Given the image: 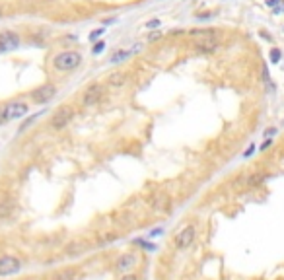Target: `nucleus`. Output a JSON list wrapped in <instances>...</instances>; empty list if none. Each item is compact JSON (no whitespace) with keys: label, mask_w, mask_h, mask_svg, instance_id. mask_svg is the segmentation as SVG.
<instances>
[{"label":"nucleus","mask_w":284,"mask_h":280,"mask_svg":"<svg viewBox=\"0 0 284 280\" xmlns=\"http://www.w3.org/2000/svg\"><path fill=\"white\" fill-rule=\"evenodd\" d=\"M80 63H82V55L76 51L59 53V55L53 59V66H55L59 72H70V70L78 68Z\"/></svg>","instance_id":"1"},{"label":"nucleus","mask_w":284,"mask_h":280,"mask_svg":"<svg viewBox=\"0 0 284 280\" xmlns=\"http://www.w3.org/2000/svg\"><path fill=\"white\" fill-rule=\"evenodd\" d=\"M72 117H74V111H72V107H68V105H62L61 109H57L55 115L51 117V128H55V130H61L64 128L70 121H72Z\"/></svg>","instance_id":"2"},{"label":"nucleus","mask_w":284,"mask_h":280,"mask_svg":"<svg viewBox=\"0 0 284 280\" xmlns=\"http://www.w3.org/2000/svg\"><path fill=\"white\" fill-rule=\"evenodd\" d=\"M195 236H197V229H195V226H185L183 229H179V234L175 236L173 243H175V247H177V249H187V247H191V245H193V242H195Z\"/></svg>","instance_id":"3"},{"label":"nucleus","mask_w":284,"mask_h":280,"mask_svg":"<svg viewBox=\"0 0 284 280\" xmlns=\"http://www.w3.org/2000/svg\"><path fill=\"white\" fill-rule=\"evenodd\" d=\"M55 96H57V88L53 84H45V86H39L37 89L31 91V102L43 105V103H49Z\"/></svg>","instance_id":"4"},{"label":"nucleus","mask_w":284,"mask_h":280,"mask_svg":"<svg viewBox=\"0 0 284 280\" xmlns=\"http://www.w3.org/2000/svg\"><path fill=\"white\" fill-rule=\"evenodd\" d=\"M22 268L20 259H16L12 255H4L0 257V276H12Z\"/></svg>","instance_id":"5"},{"label":"nucleus","mask_w":284,"mask_h":280,"mask_svg":"<svg viewBox=\"0 0 284 280\" xmlns=\"http://www.w3.org/2000/svg\"><path fill=\"white\" fill-rule=\"evenodd\" d=\"M4 111H6V121H16V119L24 117V115L29 111V107H27V103H24V102H14V103H8V105L4 107Z\"/></svg>","instance_id":"6"},{"label":"nucleus","mask_w":284,"mask_h":280,"mask_svg":"<svg viewBox=\"0 0 284 280\" xmlns=\"http://www.w3.org/2000/svg\"><path fill=\"white\" fill-rule=\"evenodd\" d=\"M101 96H103V88H101L99 84H92V86L84 91L82 103H84L86 107H90V105H96V103L101 100Z\"/></svg>","instance_id":"7"},{"label":"nucleus","mask_w":284,"mask_h":280,"mask_svg":"<svg viewBox=\"0 0 284 280\" xmlns=\"http://www.w3.org/2000/svg\"><path fill=\"white\" fill-rule=\"evenodd\" d=\"M20 45V37L14 31H2L0 33V51H10Z\"/></svg>","instance_id":"8"},{"label":"nucleus","mask_w":284,"mask_h":280,"mask_svg":"<svg viewBox=\"0 0 284 280\" xmlns=\"http://www.w3.org/2000/svg\"><path fill=\"white\" fill-rule=\"evenodd\" d=\"M189 35L191 37H200V41H209V39H216V31L214 29H191Z\"/></svg>","instance_id":"9"},{"label":"nucleus","mask_w":284,"mask_h":280,"mask_svg":"<svg viewBox=\"0 0 284 280\" xmlns=\"http://www.w3.org/2000/svg\"><path fill=\"white\" fill-rule=\"evenodd\" d=\"M218 49V41L216 39H209V41H198L197 51L198 53H214Z\"/></svg>","instance_id":"10"},{"label":"nucleus","mask_w":284,"mask_h":280,"mask_svg":"<svg viewBox=\"0 0 284 280\" xmlns=\"http://www.w3.org/2000/svg\"><path fill=\"white\" fill-rule=\"evenodd\" d=\"M135 265V257L133 255H123L119 261H117V268L119 270H127V268H131Z\"/></svg>","instance_id":"11"},{"label":"nucleus","mask_w":284,"mask_h":280,"mask_svg":"<svg viewBox=\"0 0 284 280\" xmlns=\"http://www.w3.org/2000/svg\"><path fill=\"white\" fill-rule=\"evenodd\" d=\"M107 84L109 86H115V88H119V86H123L125 84V74L123 72H113L107 76Z\"/></svg>","instance_id":"12"},{"label":"nucleus","mask_w":284,"mask_h":280,"mask_svg":"<svg viewBox=\"0 0 284 280\" xmlns=\"http://www.w3.org/2000/svg\"><path fill=\"white\" fill-rule=\"evenodd\" d=\"M12 212H14L12 201H4V203H0V218H8Z\"/></svg>","instance_id":"13"},{"label":"nucleus","mask_w":284,"mask_h":280,"mask_svg":"<svg viewBox=\"0 0 284 280\" xmlns=\"http://www.w3.org/2000/svg\"><path fill=\"white\" fill-rule=\"evenodd\" d=\"M133 55V51H117L115 55L111 57V63L113 64H119V63H123L125 59H129Z\"/></svg>","instance_id":"14"},{"label":"nucleus","mask_w":284,"mask_h":280,"mask_svg":"<svg viewBox=\"0 0 284 280\" xmlns=\"http://www.w3.org/2000/svg\"><path fill=\"white\" fill-rule=\"evenodd\" d=\"M265 181V175H253V177H249V187H257V185H261Z\"/></svg>","instance_id":"15"},{"label":"nucleus","mask_w":284,"mask_h":280,"mask_svg":"<svg viewBox=\"0 0 284 280\" xmlns=\"http://www.w3.org/2000/svg\"><path fill=\"white\" fill-rule=\"evenodd\" d=\"M280 57H282V53L278 51V49H272L271 51V63L272 64L280 63Z\"/></svg>","instance_id":"16"},{"label":"nucleus","mask_w":284,"mask_h":280,"mask_svg":"<svg viewBox=\"0 0 284 280\" xmlns=\"http://www.w3.org/2000/svg\"><path fill=\"white\" fill-rule=\"evenodd\" d=\"M253 152H255V144H249V148H247L246 152H244V158H251V156H253Z\"/></svg>","instance_id":"17"},{"label":"nucleus","mask_w":284,"mask_h":280,"mask_svg":"<svg viewBox=\"0 0 284 280\" xmlns=\"http://www.w3.org/2000/svg\"><path fill=\"white\" fill-rule=\"evenodd\" d=\"M161 37V33L160 31H152V33H150L148 35V41H158V39Z\"/></svg>","instance_id":"18"},{"label":"nucleus","mask_w":284,"mask_h":280,"mask_svg":"<svg viewBox=\"0 0 284 280\" xmlns=\"http://www.w3.org/2000/svg\"><path fill=\"white\" fill-rule=\"evenodd\" d=\"M274 134H276V127L267 128V130H265V136H267V138H272V136H274Z\"/></svg>","instance_id":"19"},{"label":"nucleus","mask_w":284,"mask_h":280,"mask_svg":"<svg viewBox=\"0 0 284 280\" xmlns=\"http://www.w3.org/2000/svg\"><path fill=\"white\" fill-rule=\"evenodd\" d=\"M103 47H105V43H103V41H98L96 47H94V53H101L103 51Z\"/></svg>","instance_id":"20"},{"label":"nucleus","mask_w":284,"mask_h":280,"mask_svg":"<svg viewBox=\"0 0 284 280\" xmlns=\"http://www.w3.org/2000/svg\"><path fill=\"white\" fill-rule=\"evenodd\" d=\"M272 142H274V140H272V138H267V140H265V142H263V144H261V150H267L269 146H272Z\"/></svg>","instance_id":"21"},{"label":"nucleus","mask_w":284,"mask_h":280,"mask_svg":"<svg viewBox=\"0 0 284 280\" xmlns=\"http://www.w3.org/2000/svg\"><path fill=\"white\" fill-rule=\"evenodd\" d=\"M101 33H103V29H96V31H92V33H90V39L94 41V39H98Z\"/></svg>","instance_id":"22"},{"label":"nucleus","mask_w":284,"mask_h":280,"mask_svg":"<svg viewBox=\"0 0 284 280\" xmlns=\"http://www.w3.org/2000/svg\"><path fill=\"white\" fill-rule=\"evenodd\" d=\"M6 123V111H4V107H0V125H4Z\"/></svg>","instance_id":"23"},{"label":"nucleus","mask_w":284,"mask_h":280,"mask_svg":"<svg viewBox=\"0 0 284 280\" xmlns=\"http://www.w3.org/2000/svg\"><path fill=\"white\" fill-rule=\"evenodd\" d=\"M282 0H267V6H276V4H280Z\"/></svg>","instance_id":"24"},{"label":"nucleus","mask_w":284,"mask_h":280,"mask_svg":"<svg viewBox=\"0 0 284 280\" xmlns=\"http://www.w3.org/2000/svg\"><path fill=\"white\" fill-rule=\"evenodd\" d=\"M158 24H160L158 20H150V22H148V24H146V26H148V27H156V26H158Z\"/></svg>","instance_id":"25"},{"label":"nucleus","mask_w":284,"mask_h":280,"mask_svg":"<svg viewBox=\"0 0 284 280\" xmlns=\"http://www.w3.org/2000/svg\"><path fill=\"white\" fill-rule=\"evenodd\" d=\"M121 280H138V278H136L135 274H127V276H123Z\"/></svg>","instance_id":"26"},{"label":"nucleus","mask_w":284,"mask_h":280,"mask_svg":"<svg viewBox=\"0 0 284 280\" xmlns=\"http://www.w3.org/2000/svg\"><path fill=\"white\" fill-rule=\"evenodd\" d=\"M0 14H2V10H0Z\"/></svg>","instance_id":"27"},{"label":"nucleus","mask_w":284,"mask_h":280,"mask_svg":"<svg viewBox=\"0 0 284 280\" xmlns=\"http://www.w3.org/2000/svg\"><path fill=\"white\" fill-rule=\"evenodd\" d=\"M282 125H284V121H282Z\"/></svg>","instance_id":"28"}]
</instances>
